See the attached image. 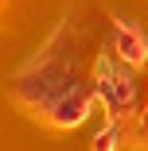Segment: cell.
<instances>
[{"label": "cell", "mask_w": 148, "mask_h": 151, "mask_svg": "<svg viewBox=\"0 0 148 151\" xmlns=\"http://www.w3.org/2000/svg\"><path fill=\"white\" fill-rule=\"evenodd\" d=\"M109 50L129 66H144L148 62V39L144 31L129 19V16H113V39H109Z\"/></svg>", "instance_id": "cell-3"}, {"label": "cell", "mask_w": 148, "mask_h": 151, "mask_svg": "<svg viewBox=\"0 0 148 151\" xmlns=\"http://www.w3.org/2000/svg\"><path fill=\"white\" fill-rule=\"evenodd\" d=\"M94 85L101 93V105L121 112V109H136L140 105V81H136V66L121 62L117 54H101L94 62Z\"/></svg>", "instance_id": "cell-1"}, {"label": "cell", "mask_w": 148, "mask_h": 151, "mask_svg": "<svg viewBox=\"0 0 148 151\" xmlns=\"http://www.w3.org/2000/svg\"><path fill=\"white\" fill-rule=\"evenodd\" d=\"M101 101V93H98V85H78L74 93H66L63 101H55L51 105V112H47V120L55 128H74V124H82L86 116H90V109Z\"/></svg>", "instance_id": "cell-2"}, {"label": "cell", "mask_w": 148, "mask_h": 151, "mask_svg": "<svg viewBox=\"0 0 148 151\" xmlns=\"http://www.w3.org/2000/svg\"><path fill=\"white\" fill-rule=\"evenodd\" d=\"M117 143H121V124H117V120H109L105 132L94 136V151H117Z\"/></svg>", "instance_id": "cell-4"}]
</instances>
